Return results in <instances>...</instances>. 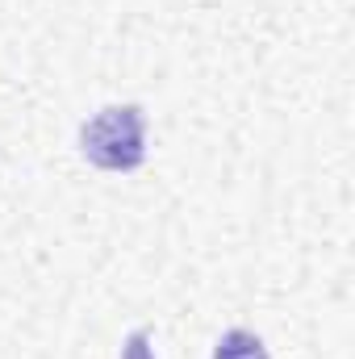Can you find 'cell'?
Here are the masks:
<instances>
[{
  "instance_id": "obj_1",
  "label": "cell",
  "mask_w": 355,
  "mask_h": 359,
  "mask_svg": "<svg viewBox=\"0 0 355 359\" xmlns=\"http://www.w3.org/2000/svg\"><path fill=\"white\" fill-rule=\"evenodd\" d=\"M80 147L88 155V163L105 168V172H130L142 163L147 147H142V109L134 104H113L100 109L84 126Z\"/></svg>"
},
{
  "instance_id": "obj_2",
  "label": "cell",
  "mask_w": 355,
  "mask_h": 359,
  "mask_svg": "<svg viewBox=\"0 0 355 359\" xmlns=\"http://www.w3.org/2000/svg\"><path fill=\"white\" fill-rule=\"evenodd\" d=\"M213 359H267V351H264V343H260L255 334H247V330H230V334H222V343H217Z\"/></svg>"
}]
</instances>
